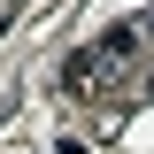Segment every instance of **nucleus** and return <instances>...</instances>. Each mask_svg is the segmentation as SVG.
Listing matches in <instances>:
<instances>
[{"instance_id":"obj_1","label":"nucleus","mask_w":154,"mask_h":154,"mask_svg":"<svg viewBox=\"0 0 154 154\" xmlns=\"http://www.w3.org/2000/svg\"><path fill=\"white\" fill-rule=\"evenodd\" d=\"M139 31H146V23H116V31H100L93 46H77V54L62 62V93L69 100L123 93V69H131V54H139Z\"/></svg>"},{"instance_id":"obj_2","label":"nucleus","mask_w":154,"mask_h":154,"mask_svg":"<svg viewBox=\"0 0 154 154\" xmlns=\"http://www.w3.org/2000/svg\"><path fill=\"white\" fill-rule=\"evenodd\" d=\"M139 93H146V100H154V69H146V85H139Z\"/></svg>"},{"instance_id":"obj_3","label":"nucleus","mask_w":154,"mask_h":154,"mask_svg":"<svg viewBox=\"0 0 154 154\" xmlns=\"http://www.w3.org/2000/svg\"><path fill=\"white\" fill-rule=\"evenodd\" d=\"M146 31H154V16H146Z\"/></svg>"}]
</instances>
